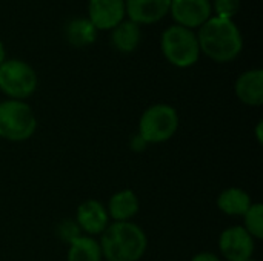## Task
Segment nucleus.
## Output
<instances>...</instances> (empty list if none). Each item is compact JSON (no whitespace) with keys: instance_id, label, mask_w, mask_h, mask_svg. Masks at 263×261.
<instances>
[{"instance_id":"obj_16","label":"nucleus","mask_w":263,"mask_h":261,"mask_svg":"<svg viewBox=\"0 0 263 261\" xmlns=\"http://www.w3.org/2000/svg\"><path fill=\"white\" fill-rule=\"evenodd\" d=\"M97 37L96 26L89 22V18H72L66 25V38L74 46H86L91 45Z\"/></svg>"},{"instance_id":"obj_9","label":"nucleus","mask_w":263,"mask_h":261,"mask_svg":"<svg viewBox=\"0 0 263 261\" xmlns=\"http://www.w3.org/2000/svg\"><path fill=\"white\" fill-rule=\"evenodd\" d=\"M125 17V0H89V22L96 29H114Z\"/></svg>"},{"instance_id":"obj_1","label":"nucleus","mask_w":263,"mask_h":261,"mask_svg":"<svg viewBox=\"0 0 263 261\" xmlns=\"http://www.w3.org/2000/svg\"><path fill=\"white\" fill-rule=\"evenodd\" d=\"M199 48L214 62L234 60L243 46L242 34L230 18L210 17L199 31Z\"/></svg>"},{"instance_id":"obj_20","label":"nucleus","mask_w":263,"mask_h":261,"mask_svg":"<svg viewBox=\"0 0 263 261\" xmlns=\"http://www.w3.org/2000/svg\"><path fill=\"white\" fill-rule=\"evenodd\" d=\"M57 234H59V237H60L63 242L72 243L76 238L80 237V228H79L77 223L72 222V220H63V222L59 225V228H57Z\"/></svg>"},{"instance_id":"obj_5","label":"nucleus","mask_w":263,"mask_h":261,"mask_svg":"<svg viewBox=\"0 0 263 261\" xmlns=\"http://www.w3.org/2000/svg\"><path fill=\"white\" fill-rule=\"evenodd\" d=\"M179 128L177 111L165 103L149 106L140 117L139 134L149 143H163L170 140Z\"/></svg>"},{"instance_id":"obj_13","label":"nucleus","mask_w":263,"mask_h":261,"mask_svg":"<svg viewBox=\"0 0 263 261\" xmlns=\"http://www.w3.org/2000/svg\"><path fill=\"white\" fill-rule=\"evenodd\" d=\"M140 203L134 191L125 189L114 194L108 203V215L114 222H129L139 212Z\"/></svg>"},{"instance_id":"obj_8","label":"nucleus","mask_w":263,"mask_h":261,"mask_svg":"<svg viewBox=\"0 0 263 261\" xmlns=\"http://www.w3.org/2000/svg\"><path fill=\"white\" fill-rule=\"evenodd\" d=\"M171 14L183 28L202 26L211 15L210 0H171Z\"/></svg>"},{"instance_id":"obj_6","label":"nucleus","mask_w":263,"mask_h":261,"mask_svg":"<svg viewBox=\"0 0 263 261\" xmlns=\"http://www.w3.org/2000/svg\"><path fill=\"white\" fill-rule=\"evenodd\" d=\"M37 75L34 69L22 60H5L0 65V89L11 100H23L34 94Z\"/></svg>"},{"instance_id":"obj_21","label":"nucleus","mask_w":263,"mask_h":261,"mask_svg":"<svg viewBox=\"0 0 263 261\" xmlns=\"http://www.w3.org/2000/svg\"><path fill=\"white\" fill-rule=\"evenodd\" d=\"M129 145H131V149H133L134 152H143V151L146 149V146H148V143L142 138V135H140V134L133 135V138H131V142H129Z\"/></svg>"},{"instance_id":"obj_10","label":"nucleus","mask_w":263,"mask_h":261,"mask_svg":"<svg viewBox=\"0 0 263 261\" xmlns=\"http://www.w3.org/2000/svg\"><path fill=\"white\" fill-rule=\"evenodd\" d=\"M108 211L97 200H86L77 208V226L88 235H99L108 228Z\"/></svg>"},{"instance_id":"obj_19","label":"nucleus","mask_w":263,"mask_h":261,"mask_svg":"<svg viewBox=\"0 0 263 261\" xmlns=\"http://www.w3.org/2000/svg\"><path fill=\"white\" fill-rule=\"evenodd\" d=\"M214 9L217 12L216 17L231 20L240 9V0H214Z\"/></svg>"},{"instance_id":"obj_24","label":"nucleus","mask_w":263,"mask_h":261,"mask_svg":"<svg viewBox=\"0 0 263 261\" xmlns=\"http://www.w3.org/2000/svg\"><path fill=\"white\" fill-rule=\"evenodd\" d=\"M5 57H6V51H5V46H3V43L0 42V65L5 62Z\"/></svg>"},{"instance_id":"obj_12","label":"nucleus","mask_w":263,"mask_h":261,"mask_svg":"<svg viewBox=\"0 0 263 261\" xmlns=\"http://www.w3.org/2000/svg\"><path fill=\"white\" fill-rule=\"evenodd\" d=\"M236 95L248 106H260L263 103V71L251 69L243 72L234 85Z\"/></svg>"},{"instance_id":"obj_7","label":"nucleus","mask_w":263,"mask_h":261,"mask_svg":"<svg viewBox=\"0 0 263 261\" xmlns=\"http://www.w3.org/2000/svg\"><path fill=\"white\" fill-rule=\"evenodd\" d=\"M219 248L227 261H248L254 254V238L243 228L233 226L222 232Z\"/></svg>"},{"instance_id":"obj_14","label":"nucleus","mask_w":263,"mask_h":261,"mask_svg":"<svg viewBox=\"0 0 263 261\" xmlns=\"http://www.w3.org/2000/svg\"><path fill=\"white\" fill-rule=\"evenodd\" d=\"M251 205L250 194L240 188H228L217 198L219 209L230 217H243Z\"/></svg>"},{"instance_id":"obj_2","label":"nucleus","mask_w":263,"mask_h":261,"mask_svg":"<svg viewBox=\"0 0 263 261\" xmlns=\"http://www.w3.org/2000/svg\"><path fill=\"white\" fill-rule=\"evenodd\" d=\"M102 234L99 245L106 261H139L148 246L143 229L129 222H116Z\"/></svg>"},{"instance_id":"obj_17","label":"nucleus","mask_w":263,"mask_h":261,"mask_svg":"<svg viewBox=\"0 0 263 261\" xmlns=\"http://www.w3.org/2000/svg\"><path fill=\"white\" fill-rule=\"evenodd\" d=\"M68 261H102L100 245L91 237H79L69 243Z\"/></svg>"},{"instance_id":"obj_22","label":"nucleus","mask_w":263,"mask_h":261,"mask_svg":"<svg viewBox=\"0 0 263 261\" xmlns=\"http://www.w3.org/2000/svg\"><path fill=\"white\" fill-rule=\"evenodd\" d=\"M191 261H222L219 257H216L214 254L211 252H202V254H197L196 257H193Z\"/></svg>"},{"instance_id":"obj_4","label":"nucleus","mask_w":263,"mask_h":261,"mask_svg":"<svg viewBox=\"0 0 263 261\" xmlns=\"http://www.w3.org/2000/svg\"><path fill=\"white\" fill-rule=\"evenodd\" d=\"M160 46L166 60L177 68H188L199 60L200 48L197 35L180 25L170 26L162 34Z\"/></svg>"},{"instance_id":"obj_11","label":"nucleus","mask_w":263,"mask_h":261,"mask_svg":"<svg viewBox=\"0 0 263 261\" xmlns=\"http://www.w3.org/2000/svg\"><path fill=\"white\" fill-rule=\"evenodd\" d=\"M171 0H125V12L134 23H156L170 11Z\"/></svg>"},{"instance_id":"obj_25","label":"nucleus","mask_w":263,"mask_h":261,"mask_svg":"<svg viewBox=\"0 0 263 261\" xmlns=\"http://www.w3.org/2000/svg\"><path fill=\"white\" fill-rule=\"evenodd\" d=\"M248 261H256V260H253V258H251V260H248Z\"/></svg>"},{"instance_id":"obj_23","label":"nucleus","mask_w":263,"mask_h":261,"mask_svg":"<svg viewBox=\"0 0 263 261\" xmlns=\"http://www.w3.org/2000/svg\"><path fill=\"white\" fill-rule=\"evenodd\" d=\"M262 126H263V122L260 120L259 123H257V129H256V134H257V140H259V143H262Z\"/></svg>"},{"instance_id":"obj_15","label":"nucleus","mask_w":263,"mask_h":261,"mask_svg":"<svg viewBox=\"0 0 263 261\" xmlns=\"http://www.w3.org/2000/svg\"><path fill=\"white\" fill-rule=\"evenodd\" d=\"M112 45L122 51V52H131L137 48L140 42V28L137 23L128 20V22H120L111 35Z\"/></svg>"},{"instance_id":"obj_3","label":"nucleus","mask_w":263,"mask_h":261,"mask_svg":"<svg viewBox=\"0 0 263 261\" xmlns=\"http://www.w3.org/2000/svg\"><path fill=\"white\" fill-rule=\"evenodd\" d=\"M37 128L31 106L22 100H5L0 103V137L9 142H25Z\"/></svg>"},{"instance_id":"obj_18","label":"nucleus","mask_w":263,"mask_h":261,"mask_svg":"<svg viewBox=\"0 0 263 261\" xmlns=\"http://www.w3.org/2000/svg\"><path fill=\"white\" fill-rule=\"evenodd\" d=\"M245 231L253 237L260 240L263 238V206L260 203H253L247 214L243 215Z\"/></svg>"}]
</instances>
